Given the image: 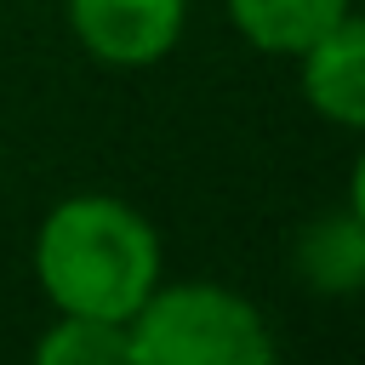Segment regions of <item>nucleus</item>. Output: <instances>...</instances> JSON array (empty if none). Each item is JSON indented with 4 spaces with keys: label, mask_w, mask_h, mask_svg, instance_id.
<instances>
[{
    "label": "nucleus",
    "mask_w": 365,
    "mask_h": 365,
    "mask_svg": "<svg viewBox=\"0 0 365 365\" xmlns=\"http://www.w3.org/2000/svg\"><path fill=\"white\" fill-rule=\"evenodd\" d=\"M34 279L57 314L131 319L160 285V240L125 200L74 194L34 234Z\"/></svg>",
    "instance_id": "1"
},
{
    "label": "nucleus",
    "mask_w": 365,
    "mask_h": 365,
    "mask_svg": "<svg viewBox=\"0 0 365 365\" xmlns=\"http://www.w3.org/2000/svg\"><path fill=\"white\" fill-rule=\"evenodd\" d=\"M131 365H268L274 336L262 314L222 285H154L125 319Z\"/></svg>",
    "instance_id": "2"
},
{
    "label": "nucleus",
    "mask_w": 365,
    "mask_h": 365,
    "mask_svg": "<svg viewBox=\"0 0 365 365\" xmlns=\"http://www.w3.org/2000/svg\"><path fill=\"white\" fill-rule=\"evenodd\" d=\"M188 0H68L74 40L114 68H148L182 40Z\"/></svg>",
    "instance_id": "3"
},
{
    "label": "nucleus",
    "mask_w": 365,
    "mask_h": 365,
    "mask_svg": "<svg viewBox=\"0 0 365 365\" xmlns=\"http://www.w3.org/2000/svg\"><path fill=\"white\" fill-rule=\"evenodd\" d=\"M297 68H302L308 108H319L336 125H359L365 120V23L354 11L336 29H325L314 46H302Z\"/></svg>",
    "instance_id": "4"
},
{
    "label": "nucleus",
    "mask_w": 365,
    "mask_h": 365,
    "mask_svg": "<svg viewBox=\"0 0 365 365\" xmlns=\"http://www.w3.org/2000/svg\"><path fill=\"white\" fill-rule=\"evenodd\" d=\"M228 17L257 51L297 57L348 17V0H228Z\"/></svg>",
    "instance_id": "5"
},
{
    "label": "nucleus",
    "mask_w": 365,
    "mask_h": 365,
    "mask_svg": "<svg viewBox=\"0 0 365 365\" xmlns=\"http://www.w3.org/2000/svg\"><path fill=\"white\" fill-rule=\"evenodd\" d=\"M308 285L319 291H354L359 285V268H365V240H359V211H342V217H325L302 234V251H297Z\"/></svg>",
    "instance_id": "6"
},
{
    "label": "nucleus",
    "mask_w": 365,
    "mask_h": 365,
    "mask_svg": "<svg viewBox=\"0 0 365 365\" xmlns=\"http://www.w3.org/2000/svg\"><path fill=\"white\" fill-rule=\"evenodd\" d=\"M34 359L40 365H131V336H125V319L63 314L34 342Z\"/></svg>",
    "instance_id": "7"
}]
</instances>
